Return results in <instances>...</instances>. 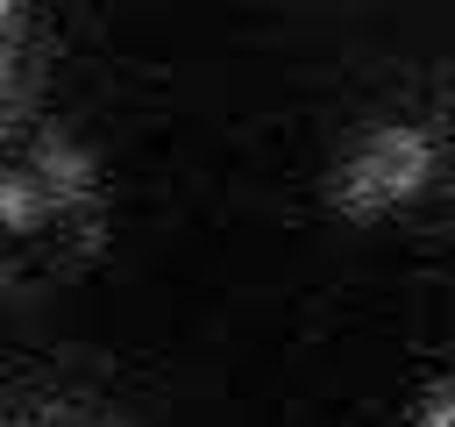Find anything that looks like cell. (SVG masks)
<instances>
[{
    "label": "cell",
    "instance_id": "obj_1",
    "mask_svg": "<svg viewBox=\"0 0 455 427\" xmlns=\"http://www.w3.org/2000/svg\"><path fill=\"white\" fill-rule=\"evenodd\" d=\"M100 164L92 149L14 78L0 36V306L50 292L100 249Z\"/></svg>",
    "mask_w": 455,
    "mask_h": 427
},
{
    "label": "cell",
    "instance_id": "obj_2",
    "mask_svg": "<svg viewBox=\"0 0 455 427\" xmlns=\"http://www.w3.org/2000/svg\"><path fill=\"white\" fill-rule=\"evenodd\" d=\"M427 185H434V142L419 128H405V121L398 128H370L334 171V199L355 221H384V214L412 206Z\"/></svg>",
    "mask_w": 455,
    "mask_h": 427
},
{
    "label": "cell",
    "instance_id": "obj_3",
    "mask_svg": "<svg viewBox=\"0 0 455 427\" xmlns=\"http://www.w3.org/2000/svg\"><path fill=\"white\" fill-rule=\"evenodd\" d=\"M412 427H455V384H441L427 406H419V420Z\"/></svg>",
    "mask_w": 455,
    "mask_h": 427
},
{
    "label": "cell",
    "instance_id": "obj_4",
    "mask_svg": "<svg viewBox=\"0 0 455 427\" xmlns=\"http://www.w3.org/2000/svg\"><path fill=\"white\" fill-rule=\"evenodd\" d=\"M14 7H21V0H0V28H7V21H14Z\"/></svg>",
    "mask_w": 455,
    "mask_h": 427
},
{
    "label": "cell",
    "instance_id": "obj_5",
    "mask_svg": "<svg viewBox=\"0 0 455 427\" xmlns=\"http://www.w3.org/2000/svg\"><path fill=\"white\" fill-rule=\"evenodd\" d=\"M0 36H7V28H0Z\"/></svg>",
    "mask_w": 455,
    "mask_h": 427
}]
</instances>
